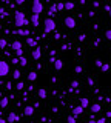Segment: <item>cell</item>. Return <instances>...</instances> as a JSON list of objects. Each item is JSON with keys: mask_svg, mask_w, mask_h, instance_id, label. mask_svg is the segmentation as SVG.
<instances>
[{"mask_svg": "<svg viewBox=\"0 0 111 123\" xmlns=\"http://www.w3.org/2000/svg\"><path fill=\"white\" fill-rule=\"evenodd\" d=\"M40 55H42V51H40V48H34L33 49V59H36V60H39L40 59Z\"/></svg>", "mask_w": 111, "mask_h": 123, "instance_id": "obj_9", "label": "cell"}, {"mask_svg": "<svg viewBox=\"0 0 111 123\" xmlns=\"http://www.w3.org/2000/svg\"><path fill=\"white\" fill-rule=\"evenodd\" d=\"M23 114H25V115H33V114H34V106H25Z\"/></svg>", "mask_w": 111, "mask_h": 123, "instance_id": "obj_14", "label": "cell"}, {"mask_svg": "<svg viewBox=\"0 0 111 123\" xmlns=\"http://www.w3.org/2000/svg\"><path fill=\"white\" fill-rule=\"evenodd\" d=\"M83 109H85V108H83L82 105H79V106H76L74 109H72V115H76V117H77V115H80L83 112Z\"/></svg>", "mask_w": 111, "mask_h": 123, "instance_id": "obj_8", "label": "cell"}, {"mask_svg": "<svg viewBox=\"0 0 111 123\" xmlns=\"http://www.w3.org/2000/svg\"><path fill=\"white\" fill-rule=\"evenodd\" d=\"M97 123H106V118L105 117H102V118H99V120H96Z\"/></svg>", "mask_w": 111, "mask_h": 123, "instance_id": "obj_32", "label": "cell"}, {"mask_svg": "<svg viewBox=\"0 0 111 123\" xmlns=\"http://www.w3.org/2000/svg\"><path fill=\"white\" fill-rule=\"evenodd\" d=\"M14 23H16L17 28H22V26L29 25V20L25 17V12H20V11H17L16 15H14Z\"/></svg>", "mask_w": 111, "mask_h": 123, "instance_id": "obj_1", "label": "cell"}, {"mask_svg": "<svg viewBox=\"0 0 111 123\" xmlns=\"http://www.w3.org/2000/svg\"><path fill=\"white\" fill-rule=\"evenodd\" d=\"M100 69H102V71H103V72H106V71H110V65H108V63H105V65H102V66H100Z\"/></svg>", "mask_w": 111, "mask_h": 123, "instance_id": "obj_27", "label": "cell"}, {"mask_svg": "<svg viewBox=\"0 0 111 123\" xmlns=\"http://www.w3.org/2000/svg\"><path fill=\"white\" fill-rule=\"evenodd\" d=\"M16 34H19V36H29V31L28 29H22V28H19L16 31Z\"/></svg>", "mask_w": 111, "mask_h": 123, "instance_id": "obj_16", "label": "cell"}, {"mask_svg": "<svg viewBox=\"0 0 111 123\" xmlns=\"http://www.w3.org/2000/svg\"><path fill=\"white\" fill-rule=\"evenodd\" d=\"M36 79H37V72L31 71V72H29V74H28V80H29V82H34V80H36Z\"/></svg>", "mask_w": 111, "mask_h": 123, "instance_id": "obj_18", "label": "cell"}, {"mask_svg": "<svg viewBox=\"0 0 111 123\" xmlns=\"http://www.w3.org/2000/svg\"><path fill=\"white\" fill-rule=\"evenodd\" d=\"M100 109H102L100 103H93V105H91V111H93V114H96V112H100Z\"/></svg>", "mask_w": 111, "mask_h": 123, "instance_id": "obj_12", "label": "cell"}, {"mask_svg": "<svg viewBox=\"0 0 111 123\" xmlns=\"http://www.w3.org/2000/svg\"><path fill=\"white\" fill-rule=\"evenodd\" d=\"M66 120H68V123H76V115H68Z\"/></svg>", "mask_w": 111, "mask_h": 123, "instance_id": "obj_24", "label": "cell"}, {"mask_svg": "<svg viewBox=\"0 0 111 123\" xmlns=\"http://www.w3.org/2000/svg\"><path fill=\"white\" fill-rule=\"evenodd\" d=\"M2 2H6V0H2Z\"/></svg>", "mask_w": 111, "mask_h": 123, "instance_id": "obj_44", "label": "cell"}, {"mask_svg": "<svg viewBox=\"0 0 111 123\" xmlns=\"http://www.w3.org/2000/svg\"><path fill=\"white\" fill-rule=\"evenodd\" d=\"M26 43H28V46H31V48H36L37 46V40L33 37H26Z\"/></svg>", "mask_w": 111, "mask_h": 123, "instance_id": "obj_11", "label": "cell"}, {"mask_svg": "<svg viewBox=\"0 0 111 123\" xmlns=\"http://www.w3.org/2000/svg\"><path fill=\"white\" fill-rule=\"evenodd\" d=\"M0 123H8V120H5V118H2V117H0Z\"/></svg>", "mask_w": 111, "mask_h": 123, "instance_id": "obj_41", "label": "cell"}, {"mask_svg": "<svg viewBox=\"0 0 111 123\" xmlns=\"http://www.w3.org/2000/svg\"><path fill=\"white\" fill-rule=\"evenodd\" d=\"M19 60H20V65H22V66H26V65H28V60H26L23 55H22V57H19Z\"/></svg>", "mask_w": 111, "mask_h": 123, "instance_id": "obj_23", "label": "cell"}, {"mask_svg": "<svg viewBox=\"0 0 111 123\" xmlns=\"http://www.w3.org/2000/svg\"><path fill=\"white\" fill-rule=\"evenodd\" d=\"M57 9H59V11H62V9H65V3H62V2H59V3H57Z\"/></svg>", "mask_w": 111, "mask_h": 123, "instance_id": "obj_29", "label": "cell"}, {"mask_svg": "<svg viewBox=\"0 0 111 123\" xmlns=\"http://www.w3.org/2000/svg\"><path fill=\"white\" fill-rule=\"evenodd\" d=\"M72 8H74V3H72V2H66V3H65V9H66V11H71Z\"/></svg>", "mask_w": 111, "mask_h": 123, "instance_id": "obj_21", "label": "cell"}, {"mask_svg": "<svg viewBox=\"0 0 111 123\" xmlns=\"http://www.w3.org/2000/svg\"><path fill=\"white\" fill-rule=\"evenodd\" d=\"M105 38L111 42V29H106V31H105Z\"/></svg>", "mask_w": 111, "mask_h": 123, "instance_id": "obj_26", "label": "cell"}, {"mask_svg": "<svg viewBox=\"0 0 111 123\" xmlns=\"http://www.w3.org/2000/svg\"><path fill=\"white\" fill-rule=\"evenodd\" d=\"M70 48H71V45H70V43H68V45H63V46H62V49H63V51H66V49H70Z\"/></svg>", "mask_w": 111, "mask_h": 123, "instance_id": "obj_34", "label": "cell"}, {"mask_svg": "<svg viewBox=\"0 0 111 123\" xmlns=\"http://www.w3.org/2000/svg\"><path fill=\"white\" fill-rule=\"evenodd\" d=\"M42 11H43V3H42L40 0H34L33 5H31V12L33 14H40Z\"/></svg>", "mask_w": 111, "mask_h": 123, "instance_id": "obj_3", "label": "cell"}, {"mask_svg": "<svg viewBox=\"0 0 111 123\" xmlns=\"http://www.w3.org/2000/svg\"><path fill=\"white\" fill-rule=\"evenodd\" d=\"M23 86H25V85L22 83V82H19V83H17V89H23Z\"/></svg>", "mask_w": 111, "mask_h": 123, "instance_id": "obj_33", "label": "cell"}, {"mask_svg": "<svg viewBox=\"0 0 111 123\" xmlns=\"http://www.w3.org/2000/svg\"><path fill=\"white\" fill-rule=\"evenodd\" d=\"M85 37H86L85 34H80V36H79V40H80V42H83V40H85Z\"/></svg>", "mask_w": 111, "mask_h": 123, "instance_id": "obj_36", "label": "cell"}, {"mask_svg": "<svg viewBox=\"0 0 111 123\" xmlns=\"http://www.w3.org/2000/svg\"><path fill=\"white\" fill-rule=\"evenodd\" d=\"M57 11H59V9H57V6L56 5H51V6H49V9H48V15H49V17H52V15H56Z\"/></svg>", "mask_w": 111, "mask_h": 123, "instance_id": "obj_13", "label": "cell"}, {"mask_svg": "<svg viewBox=\"0 0 111 123\" xmlns=\"http://www.w3.org/2000/svg\"><path fill=\"white\" fill-rule=\"evenodd\" d=\"M16 3H17V5H23L25 0H16Z\"/></svg>", "mask_w": 111, "mask_h": 123, "instance_id": "obj_39", "label": "cell"}, {"mask_svg": "<svg viewBox=\"0 0 111 123\" xmlns=\"http://www.w3.org/2000/svg\"><path fill=\"white\" fill-rule=\"evenodd\" d=\"M6 48V40L5 38H0V49H5Z\"/></svg>", "mask_w": 111, "mask_h": 123, "instance_id": "obj_25", "label": "cell"}, {"mask_svg": "<svg viewBox=\"0 0 111 123\" xmlns=\"http://www.w3.org/2000/svg\"><path fill=\"white\" fill-rule=\"evenodd\" d=\"M94 63H96V66H97V68H100L102 65H103V63H102V60H96Z\"/></svg>", "mask_w": 111, "mask_h": 123, "instance_id": "obj_31", "label": "cell"}, {"mask_svg": "<svg viewBox=\"0 0 111 123\" xmlns=\"http://www.w3.org/2000/svg\"><path fill=\"white\" fill-rule=\"evenodd\" d=\"M11 63H13V65H17V63H20V60H19V59H13V60H11Z\"/></svg>", "mask_w": 111, "mask_h": 123, "instance_id": "obj_35", "label": "cell"}, {"mask_svg": "<svg viewBox=\"0 0 111 123\" xmlns=\"http://www.w3.org/2000/svg\"><path fill=\"white\" fill-rule=\"evenodd\" d=\"M11 49H13V51L16 52L19 57H22V55H23V49H22V43H20L19 40H14L13 43H11Z\"/></svg>", "mask_w": 111, "mask_h": 123, "instance_id": "obj_4", "label": "cell"}, {"mask_svg": "<svg viewBox=\"0 0 111 123\" xmlns=\"http://www.w3.org/2000/svg\"><path fill=\"white\" fill-rule=\"evenodd\" d=\"M31 23H33V26H39V23H40V14H33L31 15Z\"/></svg>", "mask_w": 111, "mask_h": 123, "instance_id": "obj_7", "label": "cell"}, {"mask_svg": "<svg viewBox=\"0 0 111 123\" xmlns=\"http://www.w3.org/2000/svg\"><path fill=\"white\" fill-rule=\"evenodd\" d=\"M74 72H77V74H80V72H82V66H76V68H74Z\"/></svg>", "mask_w": 111, "mask_h": 123, "instance_id": "obj_30", "label": "cell"}, {"mask_svg": "<svg viewBox=\"0 0 111 123\" xmlns=\"http://www.w3.org/2000/svg\"><path fill=\"white\" fill-rule=\"evenodd\" d=\"M77 86H79V82H77V80H72V82H71V88H72V89H76Z\"/></svg>", "mask_w": 111, "mask_h": 123, "instance_id": "obj_28", "label": "cell"}, {"mask_svg": "<svg viewBox=\"0 0 111 123\" xmlns=\"http://www.w3.org/2000/svg\"><path fill=\"white\" fill-rule=\"evenodd\" d=\"M8 103H9V100L6 98V97L0 100V106H2V108H6V106H8Z\"/></svg>", "mask_w": 111, "mask_h": 123, "instance_id": "obj_19", "label": "cell"}, {"mask_svg": "<svg viewBox=\"0 0 111 123\" xmlns=\"http://www.w3.org/2000/svg\"><path fill=\"white\" fill-rule=\"evenodd\" d=\"M88 83H90V85H91V86H93V85H94V80H93V79H91V77H88Z\"/></svg>", "mask_w": 111, "mask_h": 123, "instance_id": "obj_38", "label": "cell"}, {"mask_svg": "<svg viewBox=\"0 0 111 123\" xmlns=\"http://www.w3.org/2000/svg\"><path fill=\"white\" fill-rule=\"evenodd\" d=\"M80 105H82L83 108L90 106V100H88V98H80Z\"/></svg>", "mask_w": 111, "mask_h": 123, "instance_id": "obj_20", "label": "cell"}, {"mask_svg": "<svg viewBox=\"0 0 111 123\" xmlns=\"http://www.w3.org/2000/svg\"><path fill=\"white\" fill-rule=\"evenodd\" d=\"M37 94H39V97H40V98H46V95H48V92H46V91H45V89H43V88H40V89H39V92H37Z\"/></svg>", "mask_w": 111, "mask_h": 123, "instance_id": "obj_17", "label": "cell"}, {"mask_svg": "<svg viewBox=\"0 0 111 123\" xmlns=\"http://www.w3.org/2000/svg\"><path fill=\"white\" fill-rule=\"evenodd\" d=\"M54 66H56L57 71H60V69L63 68V62H62V60H59V59H56V60H54Z\"/></svg>", "mask_w": 111, "mask_h": 123, "instance_id": "obj_15", "label": "cell"}, {"mask_svg": "<svg viewBox=\"0 0 111 123\" xmlns=\"http://www.w3.org/2000/svg\"><path fill=\"white\" fill-rule=\"evenodd\" d=\"M110 17H111V11H110Z\"/></svg>", "mask_w": 111, "mask_h": 123, "instance_id": "obj_42", "label": "cell"}, {"mask_svg": "<svg viewBox=\"0 0 111 123\" xmlns=\"http://www.w3.org/2000/svg\"><path fill=\"white\" fill-rule=\"evenodd\" d=\"M60 37H62V36H60V34H59V32H56V36H54V38H56V40H59V38H60Z\"/></svg>", "mask_w": 111, "mask_h": 123, "instance_id": "obj_40", "label": "cell"}, {"mask_svg": "<svg viewBox=\"0 0 111 123\" xmlns=\"http://www.w3.org/2000/svg\"><path fill=\"white\" fill-rule=\"evenodd\" d=\"M13 77H14V79H16V80H19V79H20V77H22V72L19 71V69H16V71L13 72Z\"/></svg>", "mask_w": 111, "mask_h": 123, "instance_id": "obj_22", "label": "cell"}, {"mask_svg": "<svg viewBox=\"0 0 111 123\" xmlns=\"http://www.w3.org/2000/svg\"><path fill=\"white\" fill-rule=\"evenodd\" d=\"M43 31L45 32H52V31H56V22L52 20L51 17H48V18H45L43 20Z\"/></svg>", "mask_w": 111, "mask_h": 123, "instance_id": "obj_2", "label": "cell"}, {"mask_svg": "<svg viewBox=\"0 0 111 123\" xmlns=\"http://www.w3.org/2000/svg\"><path fill=\"white\" fill-rule=\"evenodd\" d=\"M9 74V65L6 62L0 60V77H5Z\"/></svg>", "mask_w": 111, "mask_h": 123, "instance_id": "obj_5", "label": "cell"}, {"mask_svg": "<svg viewBox=\"0 0 111 123\" xmlns=\"http://www.w3.org/2000/svg\"><path fill=\"white\" fill-rule=\"evenodd\" d=\"M6 120H8V123H13V122L19 120V115H17L16 112H9V114H8V118H6Z\"/></svg>", "mask_w": 111, "mask_h": 123, "instance_id": "obj_10", "label": "cell"}, {"mask_svg": "<svg viewBox=\"0 0 111 123\" xmlns=\"http://www.w3.org/2000/svg\"><path fill=\"white\" fill-rule=\"evenodd\" d=\"M0 97H2V92H0Z\"/></svg>", "mask_w": 111, "mask_h": 123, "instance_id": "obj_43", "label": "cell"}, {"mask_svg": "<svg viewBox=\"0 0 111 123\" xmlns=\"http://www.w3.org/2000/svg\"><path fill=\"white\" fill-rule=\"evenodd\" d=\"M6 12H5V9H0V17H5Z\"/></svg>", "mask_w": 111, "mask_h": 123, "instance_id": "obj_37", "label": "cell"}, {"mask_svg": "<svg viewBox=\"0 0 111 123\" xmlns=\"http://www.w3.org/2000/svg\"><path fill=\"white\" fill-rule=\"evenodd\" d=\"M65 26H66V28H70V29H74L76 28L74 17H66V18H65Z\"/></svg>", "mask_w": 111, "mask_h": 123, "instance_id": "obj_6", "label": "cell"}]
</instances>
